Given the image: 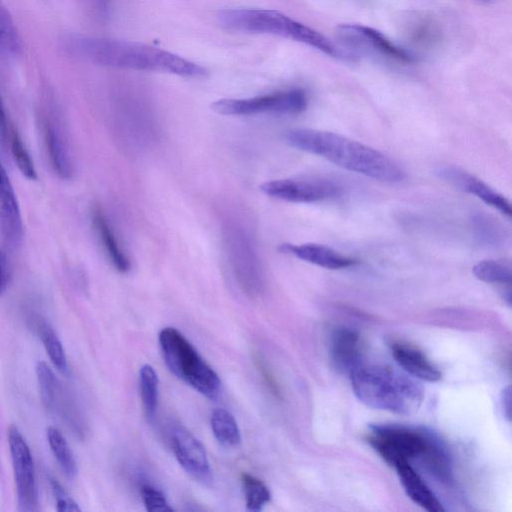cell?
<instances>
[{
  "mask_svg": "<svg viewBox=\"0 0 512 512\" xmlns=\"http://www.w3.org/2000/svg\"><path fill=\"white\" fill-rule=\"evenodd\" d=\"M436 172L442 179L458 189L476 196L502 214L511 216L512 209L509 200L476 176L453 165L440 166Z\"/></svg>",
  "mask_w": 512,
  "mask_h": 512,
  "instance_id": "obj_12",
  "label": "cell"
},
{
  "mask_svg": "<svg viewBox=\"0 0 512 512\" xmlns=\"http://www.w3.org/2000/svg\"><path fill=\"white\" fill-rule=\"evenodd\" d=\"M218 22L228 30L271 34L290 38L332 57H346L343 50L313 28L289 16L267 9H225L218 13Z\"/></svg>",
  "mask_w": 512,
  "mask_h": 512,
  "instance_id": "obj_4",
  "label": "cell"
},
{
  "mask_svg": "<svg viewBox=\"0 0 512 512\" xmlns=\"http://www.w3.org/2000/svg\"><path fill=\"white\" fill-rule=\"evenodd\" d=\"M227 244L235 273L242 279L244 285L255 288L259 285V267L251 243L245 235L233 232Z\"/></svg>",
  "mask_w": 512,
  "mask_h": 512,
  "instance_id": "obj_17",
  "label": "cell"
},
{
  "mask_svg": "<svg viewBox=\"0 0 512 512\" xmlns=\"http://www.w3.org/2000/svg\"><path fill=\"white\" fill-rule=\"evenodd\" d=\"M260 190L270 197L295 203L319 202L341 193L334 182L317 179L271 180L261 184Z\"/></svg>",
  "mask_w": 512,
  "mask_h": 512,
  "instance_id": "obj_11",
  "label": "cell"
},
{
  "mask_svg": "<svg viewBox=\"0 0 512 512\" xmlns=\"http://www.w3.org/2000/svg\"><path fill=\"white\" fill-rule=\"evenodd\" d=\"M500 402H501V407H502L503 412H504V416L507 418L508 421H510V418H511V391H510V386H507L501 392Z\"/></svg>",
  "mask_w": 512,
  "mask_h": 512,
  "instance_id": "obj_35",
  "label": "cell"
},
{
  "mask_svg": "<svg viewBox=\"0 0 512 512\" xmlns=\"http://www.w3.org/2000/svg\"><path fill=\"white\" fill-rule=\"evenodd\" d=\"M22 48L21 37L8 7L0 0V52L18 55Z\"/></svg>",
  "mask_w": 512,
  "mask_h": 512,
  "instance_id": "obj_26",
  "label": "cell"
},
{
  "mask_svg": "<svg viewBox=\"0 0 512 512\" xmlns=\"http://www.w3.org/2000/svg\"><path fill=\"white\" fill-rule=\"evenodd\" d=\"M67 48L90 63L112 68L174 74L186 78L206 77L207 70L172 52L144 43L90 35H71Z\"/></svg>",
  "mask_w": 512,
  "mask_h": 512,
  "instance_id": "obj_1",
  "label": "cell"
},
{
  "mask_svg": "<svg viewBox=\"0 0 512 512\" xmlns=\"http://www.w3.org/2000/svg\"><path fill=\"white\" fill-rule=\"evenodd\" d=\"M285 139L292 147L366 177L389 183L405 179L404 170L382 152L345 136L323 130L295 128Z\"/></svg>",
  "mask_w": 512,
  "mask_h": 512,
  "instance_id": "obj_2",
  "label": "cell"
},
{
  "mask_svg": "<svg viewBox=\"0 0 512 512\" xmlns=\"http://www.w3.org/2000/svg\"><path fill=\"white\" fill-rule=\"evenodd\" d=\"M10 144L13 158L21 173L30 180L37 179V172L33 160L16 131H12Z\"/></svg>",
  "mask_w": 512,
  "mask_h": 512,
  "instance_id": "obj_30",
  "label": "cell"
},
{
  "mask_svg": "<svg viewBox=\"0 0 512 512\" xmlns=\"http://www.w3.org/2000/svg\"><path fill=\"white\" fill-rule=\"evenodd\" d=\"M474 276L490 284L510 286L512 279L511 265L504 260H483L472 268Z\"/></svg>",
  "mask_w": 512,
  "mask_h": 512,
  "instance_id": "obj_27",
  "label": "cell"
},
{
  "mask_svg": "<svg viewBox=\"0 0 512 512\" xmlns=\"http://www.w3.org/2000/svg\"><path fill=\"white\" fill-rule=\"evenodd\" d=\"M44 138L49 159L54 171L63 179L72 175V165L62 134L51 120H45Z\"/></svg>",
  "mask_w": 512,
  "mask_h": 512,
  "instance_id": "obj_21",
  "label": "cell"
},
{
  "mask_svg": "<svg viewBox=\"0 0 512 512\" xmlns=\"http://www.w3.org/2000/svg\"><path fill=\"white\" fill-rule=\"evenodd\" d=\"M477 1H478V2H481V3H485V4H487V3H491V2H493L494 0H477Z\"/></svg>",
  "mask_w": 512,
  "mask_h": 512,
  "instance_id": "obj_36",
  "label": "cell"
},
{
  "mask_svg": "<svg viewBox=\"0 0 512 512\" xmlns=\"http://www.w3.org/2000/svg\"><path fill=\"white\" fill-rule=\"evenodd\" d=\"M141 497L146 509L150 512H171L170 506L164 494L154 486L144 483L140 488Z\"/></svg>",
  "mask_w": 512,
  "mask_h": 512,
  "instance_id": "obj_31",
  "label": "cell"
},
{
  "mask_svg": "<svg viewBox=\"0 0 512 512\" xmlns=\"http://www.w3.org/2000/svg\"><path fill=\"white\" fill-rule=\"evenodd\" d=\"M243 490L246 498V508L249 511H261L270 501L271 493L268 487L255 476L243 473L241 476Z\"/></svg>",
  "mask_w": 512,
  "mask_h": 512,
  "instance_id": "obj_28",
  "label": "cell"
},
{
  "mask_svg": "<svg viewBox=\"0 0 512 512\" xmlns=\"http://www.w3.org/2000/svg\"><path fill=\"white\" fill-rule=\"evenodd\" d=\"M10 279V269L6 255L0 249V295L6 290Z\"/></svg>",
  "mask_w": 512,
  "mask_h": 512,
  "instance_id": "obj_33",
  "label": "cell"
},
{
  "mask_svg": "<svg viewBox=\"0 0 512 512\" xmlns=\"http://www.w3.org/2000/svg\"><path fill=\"white\" fill-rule=\"evenodd\" d=\"M92 223L113 266L121 273L129 271V259L121 249L105 214L98 207L92 212Z\"/></svg>",
  "mask_w": 512,
  "mask_h": 512,
  "instance_id": "obj_20",
  "label": "cell"
},
{
  "mask_svg": "<svg viewBox=\"0 0 512 512\" xmlns=\"http://www.w3.org/2000/svg\"><path fill=\"white\" fill-rule=\"evenodd\" d=\"M407 496L417 505L429 512H442L440 501L425 484L420 475L410 466L409 462H399L393 466Z\"/></svg>",
  "mask_w": 512,
  "mask_h": 512,
  "instance_id": "obj_19",
  "label": "cell"
},
{
  "mask_svg": "<svg viewBox=\"0 0 512 512\" xmlns=\"http://www.w3.org/2000/svg\"><path fill=\"white\" fill-rule=\"evenodd\" d=\"M211 428L217 441L224 446H236L241 434L234 416L226 409L217 408L211 414Z\"/></svg>",
  "mask_w": 512,
  "mask_h": 512,
  "instance_id": "obj_24",
  "label": "cell"
},
{
  "mask_svg": "<svg viewBox=\"0 0 512 512\" xmlns=\"http://www.w3.org/2000/svg\"><path fill=\"white\" fill-rule=\"evenodd\" d=\"M159 343L167 367L177 378L209 399L218 397L221 381L217 373L181 332L173 327L163 328Z\"/></svg>",
  "mask_w": 512,
  "mask_h": 512,
  "instance_id": "obj_5",
  "label": "cell"
},
{
  "mask_svg": "<svg viewBox=\"0 0 512 512\" xmlns=\"http://www.w3.org/2000/svg\"><path fill=\"white\" fill-rule=\"evenodd\" d=\"M336 38L342 46L360 53L377 54L401 63H412L416 56L398 46L382 32L361 24H341L336 28Z\"/></svg>",
  "mask_w": 512,
  "mask_h": 512,
  "instance_id": "obj_9",
  "label": "cell"
},
{
  "mask_svg": "<svg viewBox=\"0 0 512 512\" xmlns=\"http://www.w3.org/2000/svg\"><path fill=\"white\" fill-rule=\"evenodd\" d=\"M0 234L12 248L23 237V222L16 194L9 176L0 160Z\"/></svg>",
  "mask_w": 512,
  "mask_h": 512,
  "instance_id": "obj_14",
  "label": "cell"
},
{
  "mask_svg": "<svg viewBox=\"0 0 512 512\" xmlns=\"http://www.w3.org/2000/svg\"><path fill=\"white\" fill-rule=\"evenodd\" d=\"M33 330L40 338L43 346L54 367L64 375L69 374V366L62 343L51 325L42 317L34 316L32 320Z\"/></svg>",
  "mask_w": 512,
  "mask_h": 512,
  "instance_id": "obj_22",
  "label": "cell"
},
{
  "mask_svg": "<svg viewBox=\"0 0 512 512\" xmlns=\"http://www.w3.org/2000/svg\"><path fill=\"white\" fill-rule=\"evenodd\" d=\"M349 375L354 394L369 407L410 415L422 404V387L391 367L360 364Z\"/></svg>",
  "mask_w": 512,
  "mask_h": 512,
  "instance_id": "obj_3",
  "label": "cell"
},
{
  "mask_svg": "<svg viewBox=\"0 0 512 512\" xmlns=\"http://www.w3.org/2000/svg\"><path fill=\"white\" fill-rule=\"evenodd\" d=\"M308 105L302 89H291L264 96L244 99H219L211 109L221 115L246 116L260 113L299 114Z\"/></svg>",
  "mask_w": 512,
  "mask_h": 512,
  "instance_id": "obj_7",
  "label": "cell"
},
{
  "mask_svg": "<svg viewBox=\"0 0 512 512\" xmlns=\"http://www.w3.org/2000/svg\"><path fill=\"white\" fill-rule=\"evenodd\" d=\"M8 137V121L6 111L0 97V147H3Z\"/></svg>",
  "mask_w": 512,
  "mask_h": 512,
  "instance_id": "obj_34",
  "label": "cell"
},
{
  "mask_svg": "<svg viewBox=\"0 0 512 512\" xmlns=\"http://www.w3.org/2000/svg\"><path fill=\"white\" fill-rule=\"evenodd\" d=\"M36 375L44 406L75 435L81 437L84 433L82 415L53 370L46 362L39 361L36 365Z\"/></svg>",
  "mask_w": 512,
  "mask_h": 512,
  "instance_id": "obj_10",
  "label": "cell"
},
{
  "mask_svg": "<svg viewBox=\"0 0 512 512\" xmlns=\"http://www.w3.org/2000/svg\"><path fill=\"white\" fill-rule=\"evenodd\" d=\"M49 484L59 512L80 511L77 502L68 494L60 482L54 477H49Z\"/></svg>",
  "mask_w": 512,
  "mask_h": 512,
  "instance_id": "obj_32",
  "label": "cell"
},
{
  "mask_svg": "<svg viewBox=\"0 0 512 512\" xmlns=\"http://www.w3.org/2000/svg\"><path fill=\"white\" fill-rule=\"evenodd\" d=\"M8 444L17 492L18 510L36 512L39 510V496L32 454L25 438L14 425H11L8 429Z\"/></svg>",
  "mask_w": 512,
  "mask_h": 512,
  "instance_id": "obj_8",
  "label": "cell"
},
{
  "mask_svg": "<svg viewBox=\"0 0 512 512\" xmlns=\"http://www.w3.org/2000/svg\"><path fill=\"white\" fill-rule=\"evenodd\" d=\"M362 343L359 334L350 328L336 329L331 336L330 356L334 368L350 374L361 362Z\"/></svg>",
  "mask_w": 512,
  "mask_h": 512,
  "instance_id": "obj_16",
  "label": "cell"
},
{
  "mask_svg": "<svg viewBox=\"0 0 512 512\" xmlns=\"http://www.w3.org/2000/svg\"><path fill=\"white\" fill-rule=\"evenodd\" d=\"M139 386L145 415L152 420L158 404L159 379L151 365L145 364L140 368Z\"/></svg>",
  "mask_w": 512,
  "mask_h": 512,
  "instance_id": "obj_25",
  "label": "cell"
},
{
  "mask_svg": "<svg viewBox=\"0 0 512 512\" xmlns=\"http://www.w3.org/2000/svg\"><path fill=\"white\" fill-rule=\"evenodd\" d=\"M46 437L61 470L68 478H75L78 473L77 463L62 432L58 428L50 426L46 430Z\"/></svg>",
  "mask_w": 512,
  "mask_h": 512,
  "instance_id": "obj_23",
  "label": "cell"
},
{
  "mask_svg": "<svg viewBox=\"0 0 512 512\" xmlns=\"http://www.w3.org/2000/svg\"><path fill=\"white\" fill-rule=\"evenodd\" d=\"M391 353L399 366L412 376L428 382H436L441 378L440 370L414 346L393 342Z\"/></svg>",
  "mask_w": 512,
  "mask_h": 512,
  "instance_id": "obj_18",
  "label": "cell"
},
{
  "mask_svg": "<svg viewBox=\"0 0 512 512\" xmlns=\"http://www.w3.org/2000/svg\"><path fill=\"white\" fill-rule=\"evenodd\" d=\"M408 29V36L413 44L421 47L433 46L440 37V32L433 20L416 17Z\"/></svg>",
  "mask_w": 512,
  "mask_h": 512,
  "instance_id": "obj_29",
  "label": "cell"
},
{
  "mask_svg": "<svg viewBox=\"0 0 512 512\" xmlns=\"http://www.w3.org/2000/svg\"><path fill=\"white\" fill-rule=\"evenodd\" d=\"M431 433L395 425H372L367 441L390 465L424 457L429 448Z\"/></svg>",
  "mask_w": 512,
  "mask_h": 512,
  "instance_id": "obj_6",
  "label": "cell"
},
{
  "mask_svg": "<svg viewBox=\"0 0 512 512\" xmlns=\"http://www.w3.org/2000/svg\"><path fill=\"white\" fill-rule=\"evenodd\" d=\"M281 253L293 255L305 262L317 265L326 269H343L354 266L358 261L349 256L321 244H290L285 243L279 247Z\"/></svg>",
  "mask_w": 512,
  "mask_h": 512,
  "instance_id": "obj_15",
  "label": "cell"
},
{
  "mask_svg": "<svg viewBox=\"0 0 512 512\" xmlns=\"http://www.w3.org/2000/svg\"><path fill=\"white\" fill-rule=\"evenodd\" d=\"M172 447L179 464L187 473L205 483L211 480L205 448L187 429L180 426L173 429Z\"/></svg>",
  "mask_w": 512,
  "mask_h": 512,
  "instance_id": "obj_13",
  "label": "cell"
}]
</instances>
